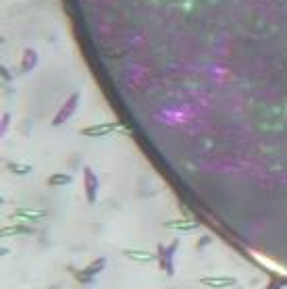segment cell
<instances>
[{"instance_id": "6da1fadb", "label": "cell", "mask_w": 287, "mask_h": 289, "mask_svg": "<svg viewBox=\"0 0 287 289\" xmlns=\"http://www.w3.org/2000/svg\"><path fill=\"white\" fill-rule=\"evenodd\" d=\"M177 248H179L177 239L171 241V246H162V243L156 246V264L160 266V270L164 272V275H169V277L175 275V254H177Z\"/></svg>"}, {"instance_id": "7a4b0ae2", "label": "cell", "mask_w": 287, "mask_h": 289, "mask_svg": "<svg viewBox=\"0 0 287 289\" xmlns=\"http://www.w3.org/2000/svg\"><path fill=\"white\" fill-rule=\"evenodd\" d=\"M107 262H109V260H107L104 256H98V258H94V260L89 262L85 268H81V270H79V268H73L71 272H73V277L77 279L79 283L85 285V283H92V281L100 275V272L107 268Z\"/></svg>"}, {"instance_id": "3957f363", "label": "cell", "mask_w": 287, "mask_h": 289, "mask_svg": "<svg viewBox=\"0 0 287 289\" xmlns=\"http://www.w3.org/2000/svg\"><path fill=\"white\" fill-rule=\"evenodd\" d=\"M11 219L15 223H40L44 219H48V210H44V208H32V206H21V208H15L11 212Z\"/></svg>"}, {"instance_id": "277c9868", "label": "cell", "mask_w": 287, "mask_h": 289, "mask_svg": "<svg viewBox=\"0 0 287 289\" xmlns=\"http://www.w3.org/2000/svg\"><path fill=\"white\" fill-rule=\"evenodd\" d=\"M79 98H81V94H79V92H73V94L63 102V106H60L58 113H56V115H54V119H52V125H54V127L65 125L67 121L75 115V111H77V106H79Z\"/></svg>"}, {"instance_id": "5b68a950", "label": "cell", "mask_w": 287, "mask_h": 289, "mask_svg": "<svg viewBox=\"0 0 287 289\" xmlns=\"http://www.w3.org/2000/svg\"><path fill=\"white\" fill-rule=\"evenodd\" d=\"M83 189H85V200L89 204H96L98 194H100V179L92 166H83Z\"/></svg>"}, {"instance_id": "8992f818", "label": "cell", "mask_w": 287, "mask_h": 289, "mask_svg": "<svg viewBox=\"0 0 287 289\" xmlns=\"http://www.w3.org/2000/svg\"><path fill=\"white\" fill-rule=\"evenodd\" d=\"M121 131H123L121 123H94L89 127H83L81 135H85V138H104V135H113Z\"/></svg>"}, {"instance_id": "52a82bcc", "label": "cell", "mask_w": 287, "mask_h": 289, "mask_svg": "<svg viewBox=\"0 0 287 289\" xmlns=\"http://www.w3.org/2000/svg\"><path fill=\"white\" fill-rule=\"evenodd\" d=\"M200 283L210 289H229L237 285V279L231 275H208V277H202Z\"/></svg>"}, {"instance_id": "ba28073f", "label": "cell", "mask_w": 287, "mask_h": 289, "mask_svg": "<svg viewBox=\"0 0 287 289\" xmlns=\"http://www.w3.org/2000/svg\"><path fill=\"white\" fill-rule=\"evenodd\" d=\"M123 256L131 262L138 264H152L156 262V252H148V250H138V248H125Z\"/></svg>"}, {"instance_id": "9c48e42d", "label": "cell", "mask_w": 287, "mask_h": 289, "mask_svg": "<svg viewBox=\"0 0 287 289\" xmlns=\"http://www.w3.org/2000/svg\"><path fill=\"white\" fill-rule=\"evenodd\" d=\"M164 227L171 229V231H177V233H192V231L200 229V223L189 221V219H173V221L164 223Z\"/></svg>"}, {"instance_id": "30bf717a", "label": "cell", "mask_w": 287, "mask_h": 289, "mask_svg": "<svg viewBox=\"0 0 287 289\" xmlns=\"http://www.w3.org/2000/svg\"><path fill=\"white\" fill-rule=\"evenodd\" d=\"M34 227H29L25 223H9L0 229V235L3 237H15V235H32Z\"/></svg>"}, {"instance_id": "8fae6325", "label": "cell", "mask_w": 287, "mask_h": 289, "mask_svg": "<svg viewBox=\"0 0 287 289\" xmlns=\"http://www.w3.org/2000/svg\"><path fill=\"white\" fill-rule=\"evenodd\" d=\"M38 52L34 50V48H25V52L21 54V71L23 73H29V71H32L34 67H38Z\"/></svg>"}, {"instance_id": "7c38bea8", "label": "cell", "mask_w": 287, "mask_h": 289, "mask_svg": "<svg viewBox=\"0 0 287 289\" xmlns=\"http://www.w3.org/2000/svg\"><path fill=\"white\" fill-rule=\"evenodd\" d=\"M71 181H73V177L69 173H54V175L48 177V185H52V187H65V185L71 183Z\"/></svg>"}, {"instance_id": "4fadbf2b", "label": "cell", "mask_w": 287, "mask_h": 289, "mask_svg": "<svg viewBox=\"0 0 287 289\" xmlns=\"http://www.w3.org/2000/svg\"><path fill=\"white\" fill-rule=\"evenodd\" d=\"M7 169H9L13 175H29V173H32V166L23 164V162H9Z\"/></svg>"}, {"instance_id": "5bb4252c", "label": "cell", "mask_w": 287, "mask_h": 289, "mask_svg": "<svg viewBox=\"0 0 287 289\" xmlns=\"http://www.w3.org/2000/svg\"><path fill=\"white\" fill-rule=\"evenodd\" d=\"M9 125H11V115L7 113V115L3 117V125H0V133H3V135H7V131H9Z\"/></svg>"}, {"instance_id": "9a60e30c", "label": "cell", "mask_w": 287, "mask_h": 289, "mask_svg": "<svg viewBox=\"0 0 287 289\" xmlns=\"http://www.w3.org/2000/svg\"><path fill=\"white\" fill-rule=\"evenodd\" d=\"M3 77H7V81H11V79H13V77H11V73H9L5 67H3Z\"/></svg>"}]
</instances>
